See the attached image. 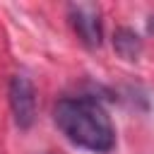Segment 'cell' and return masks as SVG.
<instances>
[{
    "label": "cell",
    "mask_w": 154,
    "mask_h": 154,
    "mask_svg": "<svg viewBox=\"0 0 154 154\" xmlns=\"http://www.w3.org/2000/svg\"><path fill=\"white\" fill-rule=\"evenodd\" d=\"M10 111L19 130H29L36 120V89L26 75H14L10 79Z\"/></svg>",
    "instance_id": "cell-2"
},
{
    "label": "cell",
    "mask_w": 154,
    "mask_h": 154,
    "mask_svg": "<svg viewBox=\"0 0 154 154\" xmlns=\"http://www.w3.org/2000/svg\"><path fill=\"white\" fill-rule=\"evenodd\" d=\"M58 130L87 152H111L116 147V128L106 108L91 96H67L53 108Z\"/></svg>",
    "instance_id": "cell-1"
},
{
    "label": "cell",
    "mask_w": 154,
    "mask_h": 154,
    "mask_svg": "<svg viewBox=\"0 0 154 154\" xmlns=\"http://www.w3.org/2000/svg\"><path fill=\"white\" fill-rule=\"evenodd\" d=\"M113 46L116 53L125 60H137V55L142 53V41L132 29H118L113 36Z\"/></svg>",
    "instance_id": "cell-4"
},
{
    "label": "cell",
    "mask_w": 154,
    "mask_h": 154,
    "mask_svg": "<svg viewBox=\"0 0 154 154\" xmlns=\"http://www.w3.org/2000/svg\"><path fill=\"white\" fill-rule=\"evenodd\" d=\"M70 24L77 34V38L87 48H99L103 41V26H101V14L99 7L91 2H75L67 7Z\"/></svg>",
    "instance_id": "cell-3"
},
{
    "label": "cell",
    "mask_w": 154,
    "mask_h": 154,
    "mask_svg": "<svg viewBox=\"0 0 154 154\" xmlns=\"http://www.w3.org/2000/svg\"><path fill=\"white\" fill-rule=\"evenodd\" d=\"M46 154H53V152H46Z\"/></svg>",
    "instance_id": "cell-5"
}]
</instances>
